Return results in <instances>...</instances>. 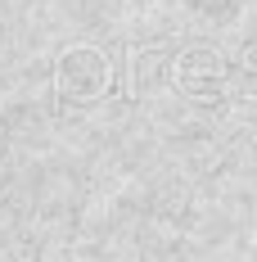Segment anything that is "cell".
Here are the masks:
<instances>
[{
    "label": "cell",
    "mask_w": 257,
    "mask_h": 262,
    "mask_svg": "<svg viewBox=\"0 0 257 262\" xmlns=\"http://www.w3.org/2000/svg\"><path fill=\"white\" fill-rule=\"evenodd\" d=\"M113 81V63L100 46H68L54 63V91L73 104H95Z\"/></svg>",
    "instance_id": "1"
},
{
    "label": "cell",
    "mask_w": 257,
    "mask_h": 262,
    "mask_svg": "<svg viewBox=\"0 0 257 262\" xmlns=\"http://www.w3.org/2000/svg\"><path fill=\"white\" fill-rule=\"evenodd\" d=\"M172 77H176L180 95L203 100V104L230 95V68H226V59L212 50V46H190V50H180Z\"/></svg>",
    "instance_id": "2"
}]
</instances>
